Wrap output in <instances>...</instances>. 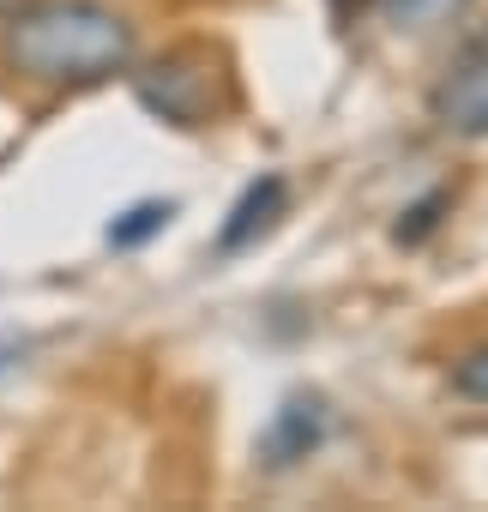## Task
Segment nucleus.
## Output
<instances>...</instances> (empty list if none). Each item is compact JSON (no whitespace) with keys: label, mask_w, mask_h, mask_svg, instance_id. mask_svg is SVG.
<instances>
[{"label":"nucleus","mask_w":488,"mask_h":512,"mask_svg":"<svg viewBox=\"0 0 488 512\" xmlns=\"http://www.w3.org/2000/svg\"><path fill=\"white\" fill-rule=\"evenodd\" d=\"M0 49L31 85L85 91L133 67V25L103 0H25Z\"/></svg>","instance_id":"f257e3e1"},{"label":"nucleus","mask_w":488,"mask_h":512,"mask_svg":"<svg viewBox=\"0 0 488 512\" xmlns=\"http://www.w3.org/2000/svg\"><path fill=\"white\" fill-rule=\"evenodd\" d=\"M133 97L169 121V127H211L223 109H229V73H223V55L205 49V43H181L169 55H157L145 73H133Z\"/></svg>","instance_id":"f03ea898"},{"label":"nucleus","mask_w":488,"mask_h":512,"mask_svg":"<svg viewBox=\"0 0 488 512\" xmlns=\"http://www.w3.org/2000/svg\"><path fill=\"white\" fill-rule=\"evenodd\" d=\"M428 109H434V121L446 133H464V139H482L488 133V37L464 49V61L434 85Z\"/></svg>","instance_id":"7ed1b4c3"},{"label":"nucleus","mask_w":488,"mask_h":512,"mask_svg":"<svg viewBox=\"0 0 488 512\" xmlns=\"http://www.w3.org/2000/svg\"><path fill=\"white\" fill-rule=\"evenodd\" d=\"M320 446H326V398L296 392V398L278 404L272 428L260 434V464H266V470H290V464L314 458Z\"/></svg>","instance_id":"20e7f679"},{"label":"nucleus","mask_w":488,"mask_h":512,"mask_svg":"<svg viewBox=\"0 0 488 512\" xmlns=\"http://www.w3.org/2000/svg\"><path fill=\"white\" fill-rule=\"evenodd\" d=\"M290 205V181L284 175H260L241 187V199L229 205V223L217 229V253H241V247H254Z\"/></svg>","instance_id":"39448f33"},{"label":"nucleus","mask_w":488,"mask_h":512,"mask_svg":"<svg viewBox=\"0 0 488 512\" xmlns=\"http://www.w3.org/2000/svg\"><path fill=\"white\" fill-rule=\"evenodd\" d=\"M169 217H175V205H169V199H139V205H127V211L109 223V247L133 253V247H145L151 235H163V229H169Z\"/></svg>","instance_id":"423d86ee"},{"label":"nucleus","mask_w":488,"mask_h":512,"mask_svg":"<svg viewBox=\"0 0 488 512\" xmlns=\"http://www.w3.org/2000/svg\"><path fill=\"white\" fill-rule=\"evenodd\" d=\"M374 7H380L392 25H404V31H428V25L458 19V13H464V0H374Z\"/></svg>","instance_id":"0eeeda50"},{"label":"nucleus","mask_w":488,"mask_h":512,"mask_svg":"<svg viewBox=\"0 0 488 512\" xmlns=\"http://www.w3.org/2000/svg\"><path fill=\"white\" fill-rule=\"evenodd\" d=\"M446 199H452L446 187L422 193V199H416V205H410V211H404V217L392 223V241H398V247H416V241H428V235L440 229V211H446Z\"/></svg>","instance_id":"6e6552de"},{"label":"nucleus","mask_w":488,"mask_h":512,"mask_svg":"<svg viewBox=\"0 0 488 512\" xmlns=\"http://www.w3.org/2000/svg\"><path fill=\"white\" fill-rule=\"evenodd\" d=\"M452 392L470 404H488V350H470L452 362Z\"/></svg>","instance_id":"1a4fd4ad"},{"label":"nucleus","mask_w":488,"mask_h":512,"mask_svg":"<svg viewBox=\"0 0 488 512\" xmlns=\"http://www.w3.org/2000/svg\"><path fill=\"white\" fill-rule=\"evenodd\" d=\"M368 7H374V0H332V13H338V19H344V25H350V19H356V13H368Z\"/></svg>","instance_id":"9d476101"},{"label":"nucleus","mask_w":488,"mask_h":512,"mask_svg":"<svg viewBox=\"0 0 488 512\" xmlns=\"http://www.w3.org/2000/svg\"><path fill=\"white\" fill-rule=\"evenodd\" d=\"M19 7H25V0H0V19H13Z\"/></svg>","instance_id":"9b49d317"}]
</instances>
